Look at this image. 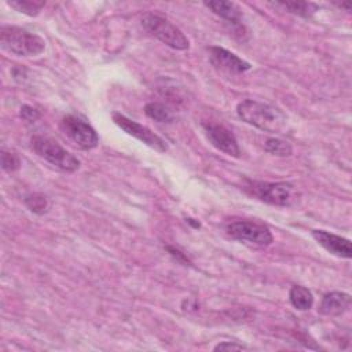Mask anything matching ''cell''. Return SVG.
Returning a JSON list of instances; mask_svg holds the SVG:
<instances>
[{"label": "cell", "instance_id": "8fae6325", "mask_svg": "<svg viewBox=\"0 0 352 352\" xmlns=\"http://www.w3.org/2000/svg\"><path fill=\"white\" fill-rule=\"evenodd\" d=\"M314 239L329 253L342 257V258H351L352 256V246L351 241L342 236H338L336 234H331L324 230H314L312 231Z\"/></svg>", "mask_w": 352, "mask_h": 352}, {"label": "cell", "instance_id": "5b68a950", "mask_svg": "<svg viewBox=\"0 0 352 352\" xmlns=\"http://www.w3.org/2000/svg\"><path fill=\"white\" fill-rule=\"evenodd\" d=\"M142 23L148 33L173 50L183 51L190 45V41L183 32L161 15L148 12L142 18Z\"/></svg>", "mask_w": 352, "mask_h": 352}, {"label": "cell", "instance_id": "4fadbf2b", "mask_svg": "<svg viewBox=\"0 0 352 352\" xmlns=\"http://www.w3.org/2000/svg\"><path fill=\"white\" fill-rule=\"evenodd\" d=\"M208 8H210L216 15L232 23L234 26H241V10L232 1L224 0H213L204 3Z\"/></svg>", "mask_w": 352, "mask_h": 352}, {"label": "cell", "instance_id": "e0dca14e", "mask_svg": "<svg viewBox=\"0 0 352 352\" xmlns=\"http://www.w3.org/2000/svg\"><path fill=\"white\" fill-rule=\"evenodd\" d=\"M265 150L276 157H289L293 153V147L289 142L278 139V138H270L264 143Z\"/></svg>", "mask_w": 352, "mask_h": 352}, {"label": "cell", "instance_id": "d6986e66", "mask_svg": "<svg viewBox=\"0 0 352 352\" xmlns=\"http://www.w3.org/2000/svg\"><path fill=\"white\" fill-rule=\"evenodd\" d=\"M25 205L26 208L36 213V214H44L48 212V208H50V204H48V199L45 195L43 194H30L25 198Z\"/></svg>", "mask_w": 352, "mask_h": 352}, {"label": "cell", "instance_id": "44dd1931", "mask_svg": "<svg viewBox=\"0 0 352 352\" xmlns=\"http://www.w3.org/2000/svg\"><path fill=\"white\" fill-rule=\"evenodd\" d=\"M19 116H21V118H22L23 121L30 122V124H32V122H36V121L41 117L40 111H38L37 109H34V107L29 106V104H23V106L21 107Z\"/></svg>", "mask_w": 352, "mask_h": 352}, {"label": "cell", "instance_id": "277c9868", "mask_svg": "<svg viewBox=\"0 0 352 352\" xmlns=\"http://www.w3.org/2000/svg\"><path fill=\"white\" fill-rule=\"evenodd\" d=\"M245 188L260 201L275 206H292L298 199V192L294 186L285 182H250Z\"/></svg>", "mask_w": 352, "mask_h": 352}, {"label": "cell", "instance_id": "603a6c76", "mask_svg": "<svg viewBox=\"0 0 352 352\" xmlns=\"http://www.w3.org/2000/svg\"><path fill=\"white\" fill-rule=\"evenodd\" d=\"M166 250L175 257V258H177L179 261H182L183 264H190V261H188V258L180 252V250H177V249H175V248H172V246H166Z\"/></svg>", "mask_w": 352, "mask_h": 352}, {"label": "cell", "instance_id": "7c38bea8", "mask_svg": "<svg viewBox=\"0 0 352 352\" xmlns=\"http://www.w3.org/2000/svg\"><path fill=\"white\" fill-rule=\"evenodd\" d=\"M351 296L345 292H330L323 296L318 308L319 314L327 316H337L349 309Z\"/></svg>", "mask_w": 352, "mask_h": 352}, {"label": "cell", "instance_id": "6da1fadb", "mask_svg": "<svg viewBox=\"0 0 352 352\" xmlns=\"http://www.w3.org/2000/svg\"><path fill=\"white\" fill-rule=\"evenodd\" d=\"M238 117L249 125L267 132H280L286 125V116L276 107L246 99L236 106Z\"/></svg>", "mask_w": 352, "mask_h": 352}, {"label": "cell", "instance_id": "30bf717a", "mask_svg": "<svg viewBox=\"0 0 352 352\" xmlns=\"http://www.w3.org/2000/svg\"><path fill=\"white\" fill-rule=\"evenodd\" d=\"M209 52H210L209 55L210 62L216 69H220L228 73H243L252 67L249 62L241 59L239 56H236L235 54L230 52L226 48L210 47Z\"/></svg>", "mask_w": 352, "mask_h": 352}, {"label": "cell", "instance_id": "52a82bcc", "mask_svg": "<svg viewBox=\"0 0 352 352\" xmlns=\"http://www.w3.org/2000/svg\"><path fill=\"white\" fill-rule=\"evenodd\" d=\"M60 129L81 150L95 148L99 143L96 131L88 122L76 116H65L60 121Z\"/></svg>", "mask_w": 352, "mask_h": 352}, {"label": "cell", "instance_id": "7a4b0ae2", "mask_svg": "<svg viewBox=\"0 0 352 352\" xmlns=\"http://www.w3.org/2000/svg\"><path fill=\"white\" fill-rule=\"evenodd\" d=\"M0 47L16 56H34L44 51L45 41L26 29L18 26H1Z\"/></svg>", "mask_w": 352, "mask_h": 352}, {"label": "cell", "instance_id": "5bb4252c", "mask_svg": "<svg viewBox=\"0 0 352 352\" xmlns=\"http://www.w3.org/2000/svg\"><path fill=\"white\" fill-rule=\"evenodd\" d=\"M289 298H290L292 305L300 311H307L314 304V296H312L311 290L301 285L292 286V289L289 292Z\"/></svg>", "mask_w": 352, "mask_h": 352}, {"label": "cell", "instance_id": "9c48e42d", "mask_svg": "<svg viewBox=\"0 0 352 352\" xmlns=\"http://www.w3.org/2000/svg\"><path fill=\"white\" fill-rule=\"evenodd\" d=\"M202 128H204V132H205L208 140L210 142V144L213 147H216L217 150H220L228 155H232V157L239 155L238 142H236L235 136L231 133V131L227 129L224 125L206 122V124H202Z\"/></svg>", "mask_w": 352, "mask_h": 352}, {"label": "cell", "instance_id": "2e32d148", "mask_svg": "<svg viewBox=\"0 0 352 352\" xmlns=\"http://www.w3.org/2000/svg\"><path fill=\"white\" fill-rule=\"evenodd\" d=\"M278 4L285 7L289 12L304 18L311 16L318 10V6L309 1H279Z\"/></svg>", "mask_w": 352, "mask_h": 352}, {"label": "cell", "instance_id": "8992f818", "mask_svg": "<svg viewBox=\"0 0 352 352\" xmlns=\"http://www.w3.org/2000/svg\"><path fill=\"white\" fill-rule=\"evenodd\" d=\"M228 236L254 248H265L272 243V234L267 226L258 221L235 220L227 224Z\"/></svg>", "mask_w": 352, "mask_h": 352}, {"label": "cell", "instance_id": "cb8c5ba5", "mask_svg": "<svg viewBox=\"0 0 352 352\" xmlns=\"http://www.w3.org/2000/svg\"><path fill=\"white\" fill-rule=\"evenodd\" d=\"M187 221H188L190 224H192L194 227H197V228H198V227H201V224H199V223H195V221H194V219H187Z\"/></svg>", "mask_w": 352, "mask_h": 352}, {"label": "cell", "instance_id": "3957f363", "mask_svg": "<svg viewBox=\"0 0 352 352\" xmlns=\"http://www.w3.org/2000/svg\"><path fill=\"white\" fill-rule=\"evenodd\" d=\"M32 148L37 155L48 161L58 169L72 173L80 168V161L66 148H63L58 142L51 138L34 136L32 139Z\"/></svg>", "mask_w": 352, "mask_h": 352}, {"label": "cell", "instance_id": "7402d4cb", "mask_svg": "<svg viewBox=\"0 0 352 352\" xmlns=\"http://www.w3.org/2000/svg\"><path fill=\"white\" fill-rule=\"evenodd\" d=\"M239 351V349H245V345L242 344H238V342H230V341H224V342H220L214 346V351Z\"/></svg>", "mask_w": 352, "mask_h": 352}, {"label": "cell", "instance_id": "ac0fdd59", "mask_svg": "<svg viewBox=\"0 0 352 352\" xmlns=\"http://www.w3.org/2000/svg\"><path fill=\"white\" fill-rule=\"evenodd\" d=\"M8 6L15 8L16 11L26 14L29 16H36L40 10L45 6V1H37V0H16V1H8Z\"/></svg>", "mask_w": 352, "mask_h": 352}, {"label": "cell", "instance_id": "9a60e30c", "mask_svg": "<svg viewBox=\"0 0 352 352\" xmlns=\"http://www.w3.org/2000/svg\"><path fill=\"white\" fill-rule=\"evenodd\" d=\"M144 113L147 117H150L154 121L158 122H170L173 120L172 111L162 103L158 102H150L144 106Z\"/></svg>", "mask_w": 352, "mask_h": 352}, {"label": "cell", "instance_id": "ffe728a7", "mask_svg": "<svg viewBox=\"0 0 352 352\" xmlns=\"http://www.w3.org/2000/svg\"><path fill=\"white\" fill-rule=\"evenodd\" d=\"M19 165H21V161H19V157L15 153L1 150V168H3V170L11 173V172H15L16 169H19Z\"/></svg>", "mask_w": 352, "mask_h": 352}, {"label": "cell", "instance_id": "ba28073f", "mask_svg": "<svg viewBox=\"0 0 352 352\" xmlns=\"http://www.w3.org/2000/svg\"><path fill=\"white\" fill-rule=\"evenodd\" d=\"M113 121L116 125H118L124 132H126L128 135L139 139L140 142H143L144 144H147L148 147L160 151V153H165L168 150L166 142L158 136L157 133H154L150 128L138 124L136 121L120 114V113H114L113 114Z\"/></svg>", "mask_w": 352, "mask_h": 352}]
</instances>
